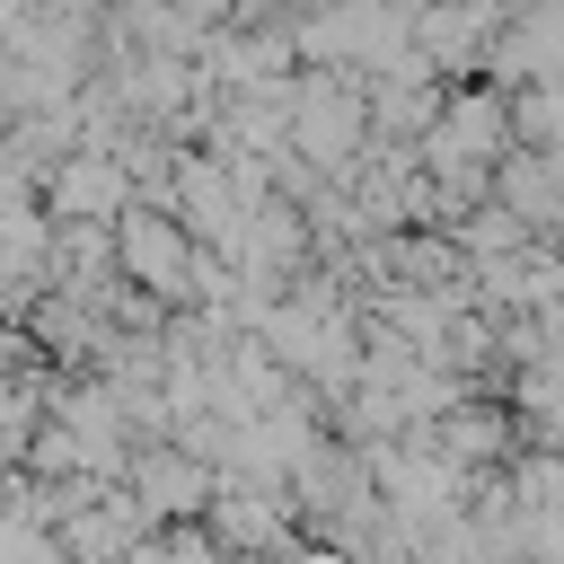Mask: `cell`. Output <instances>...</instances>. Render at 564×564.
Returning a JSON list of instances; mask_svg holds the SVG:
<instances>
[{"instance_id": "obj_1", "label": "cell", "mask_w": 564, "mask_h": 564, "mask_svg": "<svg viewBox=\"0 0 564 564\" xmlns=\"http://www.w3.org/2000/svg\"><path fill=\"white\" fill-rule=\"evenodd\" d=\"M123 256H132V273H150L159 291H176V238H167L159 220H132V229H123Z\"/></svg>"}]
</instances>
